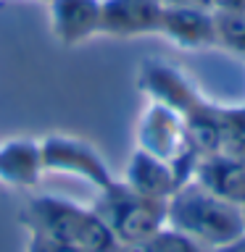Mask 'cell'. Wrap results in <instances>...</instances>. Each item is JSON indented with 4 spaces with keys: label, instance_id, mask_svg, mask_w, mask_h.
Listing matches in <instances>:
<instances>
[{
    "label": "cell",
    "instance_id": "cell-1",
    "mask_svg": "<svg viewBox=\"0 0 245 252\" xmlns=\"http://www.w3.org/2000/svg\"><path fill=\"white\" fill-rule=\"evenodd\" d=\"M29 234L69 244L79 252H116L119 242L95 208H84L63 197L37 194L21 210Z\"/></svg>",
    "mask_w": 245,
    "mask_h": 252
},
{
    "label": "cell",
    "instance_id": "cell-2",
    "mask_svg": "<svg viewBox=\"0 0 245 252\" xmlns=\"http://www.w3.org/2000/svg\"><path fill=\"white\" fill-rule=\"evenodd\" d=\"M166 226L216 252L245 234V213L190 179L166 200Z\"/></svg>",
    "mask_w": 245,
    "mask_h": 252
},
{
    "label": "cell",
    "instance_id": "cell-3",
    "mask_svg": "<svg viewBox=\"0 0 245 252\" xmlns=\"http://www.w3.org/2000/svg\"><path fill=\"white\" fill-rule=\"evenodd\" d=\"M95 210L108 223L119 244H142L166 226V202L134 192L124 181L103 189Z\"/></svg>",
    "mask_w": 245,
    "mask_h": 252
},
{
    "label": "cell",
    "instance_id": "cell-4",
    "mask_svg": "<svg viewBox=\"0 0 245 252\" xmlns=\"http://www.w3.org/2000/svg\"><path fill=\"white\" fill-rule=\"evenodd\" d=\"M137 147L156 158H161L163 163H169L182 184L193 179V171H195L198 160H201V155L190 145L182 116L174 108L163 105L158 100L150 102L140 116Z\"/></svg>",
    "mask_w": 245,
    "mask_h": 252
},
{
    "label": "cell",
    "instance_id": "cell-5",
    "mask_svg": "<svg viewBox=\"0 0 245 252\" xmlns=\"http://www.w3.org/2000/svg\"><path fill=\"white\" fill-rule=\"evenodd\" d=\"M40 153H42V168L45 173H71L84 181H90L95 189H108L114 184L106 160L90 142L66 134H47L40 139Z\"/></svg>",
    "mask_w": 245,
    "mask_h": 252
},
{
    "label": "cell",
    "instance_id": "cell-6",
    "mask_svg": "<svg viewBox=\"0 0 245 252\" xmlns=\"http://www.w3.org/2000/svg\"><path fill=\"white\" fill-rule=\"evenodd\" d=\"M163 3L161 0H103L100 5V34L111 37H140L161 29Z\"/></svg>",
    "mask_w": 245,
    "mask_h": 252
},
{
    "label": "cell",
    "instance_id": "cell-7",
    "mask_svg": "<svg viewBox=\"0 0 245 252\" xmlns=\"http://www.w3.org/2000/svg\"><path fill=\"white\" fill-rule=\"evenodd\" d=\"M103 0H50V29L61 47H77L100 34Z\"/></svg>",
    "mask_w": 245,
    "mask_h": 252
},
{
    "label": "cell",
    "instance_id": "cell-8",
    "mask_svg": "<svg viewBox=\"0 0 245 252\" xmlns=\"http://www.w3.org/2000/svg\"><path fill=\"white\" fill-rule=\"evenodd\" d=\"M193 181H198L221 200L245 208V160L221 153L203 155L193 171Z\"/></svg>",
    "mask_w": 245,
    "mask_h": 252
},
{
    "label": "cell",
    "instance_id": "cell-9",
    "mask_svg": "<svg viewBox=\"0 0 245 252\" xmlns=\"http://www.w3.org/2000/svg\"><path fill=\"white\" fill-rule=\"evenodd\" d=\"M124 184L129 189H134V192L145 194V197L166 202L182 187V181L169 163H163L161 158H156V155H150V153L137 147L132 153L129 163H126Z\"/></svg>",
    "mask_w": 245,
    "mask_h": 252
},
{
    "label": "cell",
    "instance_id": "cell-10",
    "mask_svg": "<svg viewBox=\"0 0 245 252\" xmlns=\"http://www.w3.org/2000/svg\"><path fill=\"white\" fill-rule=\"evenodd\" d=\"M158 32L182 47H201L216 42L213 13L198 5H163Z\"/></svg>",
    "mask_w": 245,
    "mask_h": 252
},
{
    "label": "cell",
    "instance_id": "cell-11",
    "mask_svg": "<svg viewBox=\"0 0 245 252\" xmlns=\"http://www.w3.org/2000/svg\"><path fill=\"white\" fill-rule=\"evenodd\" d=\"M42 168V153H40V139L16 137L0 145V181L8 187L29 189L37 187Z\"/></svg>",
    "mask_w": 245,
    "mask_h": 252
},
{
    "label": "cell",
    "instance_id": "cell-12",
    "mask_svg": "<svg viewBox=\"0 0 245 252\" xmlns=\"http://www.w3.org/2000/svg\"><path fill=\"white\" fill-rule=\"evenodd\" d=\"M213 32L221 42L237 55H245V8L240 11H213Z\"/></svg>",
    "mask_w": 245,
    "mask_h": 252
},
{
    "label": "cell",
    "instance_id": "cell-13",
    "mask_svg": "<svg viewBox=\"0 0 245 252\" xmlns=\"http://www.w3.org/2000/svg\"><path fill=\"white\" fill-rule=\"evenodd\" d=\"M145 244H148V252H211L201 242H195L193 236L182 234L179 228H171V226H163Z\"/></svg>",
    "mask_w": 245,
    "mask_h": 252
},
{
    "label": "cell",
    "instance_id": "cell-14",
    "mask_svg": "<svg viewBox=\"0 0 245 252\" xmlns=\"http://www.w3.org/2000/svg\"><path fill=\"white\" fill-rule=\"evenodd\" d=\"M29 252H79L69 244H61V242H53V239H45V236H37V234H29Z\"/></svg>",
    "mask_w": 245,
    "mask_h": 252
},
{
    "label": "cell",
    "instance_id": "cell-15",
    "mask_svg": "<svg viewBox=\"0 0 245 252\" xmlns=\"http://www.w3.org/2000/svg\"><path fill=\"white\" fill-rule=\"evenodd\" d=\"M245 8V0H208V11H240Z\"/></svg>",
    "mask_w": 245,
    "mask_h": 252
},
{
    "label": "cell",
    "instance_id": "cell-16",
    "mask_svg": "<svg viewBox=\"0 0 245 252\" xmlns=\"http://www.w3.org/2000/svg\"><path fill=\"white\" fill-rule=\"evenodd\" d=\"M163 5H198L208 11V0H161Z\"/></svg>",
    "mask_w": 245,
    "mask_h": 252
},
{
    "label": "cell",
    "instance_id": "cell-17",
    "mask_svg": "<svg viewBox=\"0 0 245 252\" xmlns=\"http://www.w3.org/2000/svg\"><path fill=\"white\" fill-rule=\"evenodd\" d=\"M216 252H245V234L240 236V239H235L232 244H227V247H221Z\"/></svg>",
    "mask_w": 245,
    "mask_h": 252
},
{
    "label": "cell",
    "instance_id": "cell-18",
    "mask_svg": "<svg viewBox=\"0 0 245 252\" xmlns=\"http://www.w3.org/2000/svg\"><path fill=\"white\" fill-rule=\"evenodd\" d=\"M243 213H245V208H243Z\"/></svg>",
    "mask_w": 245,
    "mask_h": 252
},
{
    "label": "cell",
    "instance_id": "cell-19",
    "mask_svg": "<svg viewBox=\"0 0 245 252\" xmlns=\"http://www.w3.org/2000/svg\"><path fill=\"white\" fill-rule=\"evenodd\" d=\"M47 3H50V0H47Z\"/></svg>",
    "mask_w": 245,
    "mask_h": 252
}]
</instances>
